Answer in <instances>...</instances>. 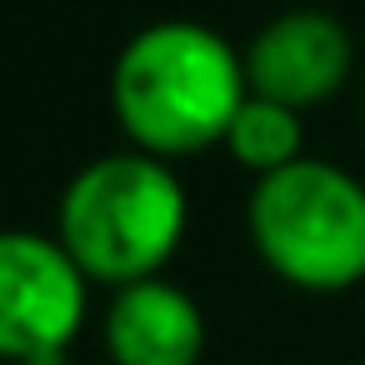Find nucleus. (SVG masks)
<instances>
[{
    "label": "nucleus",
    "mask_w": 365,
    "mask_h": 365,
    "mask_svg": "<svg viewBox=\"0 0 365 365\" xmlns=\"http://www.w3.org/2000/svg\"><path fill=\"white\" fill-rule=\"evenodd\" d=\"M245 225L255 255L295 290L335 295L365 280V185L330 160L260 175Z\"/></svg>",
    "instance_id": "3"
},
{
    "label": "nucleus",
    "mask_w": 365,
    "mask_h": 365,
    "mask_svg": "<svg viewBox=\"0 0 365 365\" xmlns=\"http://www.w3.org/2000/svg\"><path fill=\"white\" fill-rule=\"evenodd\" d=\"M91 280L56 235L0 230V360H56L86 325Z\"/></svg>",
    "instance_id": "4"
},
{
    "label": "nucleus",
    "mask_w": 365,
    "mask_h": 365,
    "mask_svg": "<svg viewBox=\"0 0 365 365\" xmlns=\"http://www.w3.org/2000/svg\"><path fill=\"white\" fill-rule=\"evenodd\" d=\"M106 350L115 365H200L205 315L170 280H135L106 310Z\"/></svg>",
    "instance_id": "6"
},
{
    "label": "nucleus",
    "mask_w": 365,
    "mask_h": 365,
    "mask_svg": "<svg viewBox=\"0 0 365 365\" xmlns=\"http://www.w3.org/2000/svg\"><path fill=\"white\" fill-rule=\"evenodd\" d=\"M185 190L170 160L145 150L96 155L71 175L56 205V240L86 270L91 285L125 290L155 280L185 240Z\"/></svg>",
    "instance_id": "2"
},
{
    "label": "nucleus",
    "mask_w": 365,
    "mask_h": 365,
    "mask_svg": "<svg viewBox=\"0 0 365 365\" xmlns=\"http://www.w3.org/2000/svg\"><path fill=\"white\" fill-rule=\"evenodd\" d=\"M21 365H66V355H56V360H21Z\"/></svg>",
    "instance_id": "8"
},
{
    "label": "nucleus",
    "mask_w": 365,
    "mask_h": 365,
    "mask_svg": "<svg viewBox=\"0 0 365 365\" xmlns=\"http://www.w3.org/2000/svg\"><path fill=\"white\" fill-rule=\"evenodd\" d=\"M245 96V56L200 21H155L135 31L110 71L115 120L130 145L155 160L225 145Z\"/></svg>",
    "instance_id": "1"
},
{
    "label": "nucleus",
    "mask_w": 365,
    "mask_h": 365,
    "mask_svg": "<svg viewBox=\"0 0 365 365\" xmlns=\"http://www.w3.org/2000/svg\"><path fill=\"white\" fill-rule=\"evenodd\" d=\"M225 150L260 175H275L295 160H305V125H300V110L280 106V101H265V96H245V106L235 110L230 130H225Z\"/></svg>",
    "instance_id": "7"
},
{
    "label": "nucleus",
    "mask_w": 365,
    "mask_h": 365,
    "mask_svg": "<svg viewBox=\"0 0 365 365\" xmlns=\"http://www.w3.org/2000/svg\"><path fill=\"white\" fill-rule=\"evenodd\" d=\"M355 71L350 31L325 11H285L265 21L245 51L250 96L280 101L290 110H310L330 101Z\"/></svg>",
    "instance_id": "5"
}]
</instances>
